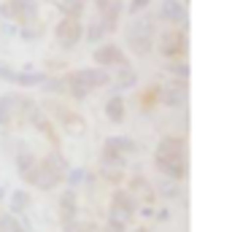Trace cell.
<instances>
[{
  "instance_id": "24",
  "label": "cell",
  "mask_w": 251,
  "mask_h": 232,
  "mask_svg": "<svg viewBox=\"0 0 251 232\" xmlns=\"http://www.w3.org/2000/svg\"><path fill=\"white\" fill-rule=\"evenodd\" d=\"M0 232H25L14 213H0Z\"/></svg>"
},
{
  "instance_id": "12",
  "label": "cell",
  "mask_w": 251,
  "mask_h": 232,
  "mask_svg": "<svg viewBox=\"0 0 251 232\" xmlns=\"http://www.w3.org/2000/svg\"><path fill=\"white\" fill-rule=\"evenodd\" d=\"M6 14L14 16V22H19V27H25L30 22H38V5L33 0H8Z\"/></svg>"
},
{
  "instance_id": "2",
  "label": "cell",
  "mask_w": 251,
  "mask_h": 232,
  "mask_svg": "<svg viewBox=\"0 0 251 232\" xmlns=\"http://www.w3.org/2000/svg\"><path fill=\"white\" fill-rule=\"evenodd\" d=\"M41 111H44L54 124H60L68 135H73V138H81V135L87 132V119H84L81 113H76L73 108L62 105V103L54 100V97H46L44 105H41Z\"/></svg>"
},
{
  "instance_id": "7",
  "label": "cell",
  "mask_w": 251,
  "mask_h": 232,
  "mask_svg": "<svg viewBox=\"0 0 251 232\" xmlns=\"http://www.w3.org/2000/svg\"><path fill=\"white\" fill-rule=\"evenodd\" d=\"M157 49H159V54L162 57H168V59H181V57H186V32L184 30H162L157 35Z\"/></svg>"
},
{
  "instance_id": "6",
  "label": "cell",
  "mask_w": 251,
  "mask_h": 232,
  "mask_svg": "<svg viewBox=\"0 0 251 232\" xmlns=\"http://www.w3.org/2000/svg\"><path fill=\"white\" fill-rule=\"evenodd\" d=\"M138 146L132 143L130 138H122V135H116V138H108L103 146V154H100V159H103L105 167H114V170H122V167L127 165V156L135 154Z\"/></svg>"
},
{
  "instance_id": "15",
  "label": "cell",
  "mask_w": 251,
  "mask_h": 232,
  "mask_svg": "<svg viewBox=\"0 0 251 232\" xmlns=\"http://www.w3.org/2000/svg\"><path fill=\"white\" fill-rule=\"evenodd\" d=\"M127 192H130V197L135 200V203H143V205H154V200H157V192L151 189L149 178H143V176H132Z\"/></svg>"
},
{
  "instance_id": "5",
  "label": "cell",
  "mask_w": 251,
  "mask_h": 232,
  "mask_svg": "<svg viewBox=\"0 0 251 232\" xmlns=\"http://www.w3.org/2000/svg\"><path fill=\"white\" fill-rule=\"evenodd\" d=\"M33 108V100L25 95H3L0 97V127H17L27 122V111Z\"/></svg>"
},
{
  "instance_id": "16",
  "label": "cell",
  "mask_w": 251,
  "mask_h": 232,
  "mask_svg": "<svg viewBox=\"0 0 251 232\" xmlns=\"http://www.w3.org/2000/svg\"><path fill=\"white\" fill-rule=\"evenodd\" d=\"M57 213H60V221L65 227L78 219V203H76V192H73V189H65V192H62L60 203H57Z\"/></svg>"
},
{
  "instance_id": "13",
  "label": "cell",
  "mask_w": 251,
  "mask_h": 232,
  "mask_svg": "<svg viewBox=\"0 0 251 232\" xmlns=\"http://www.w3.org/2000/svg\"><path fill=\"white\" fill-rule=\"evenodd\" d=\"M92 59L98 68H108V65H127V57L125 52H122V46H116V43H105V46H98L92 52Z\"/></svg>"
},
{
  "instance_id": "21",
  "label": "cell",
  "mask_w": 251,
  "mask_h": 232,
  "mask_svg": "<svg viewBox=\"0 0 251 232\" xmlns=\"http://www.w3.org/2000/svg\"><path fill=\"white\" fill-rule=\"evenodd\" d=\"M138 105H141V111H151L154 105H159V84L146 86L141 92V97H138Z\"/></svg>"
},
{
  "instance_id": "14",
  "label": "cell",
  "mask_w": 251,
  "mask_h": 232,
  "mask_svg": "<svg viewBox=\"0 0 251 232\" xmlns=\"http://www.w3.org/2000/svg\"><path fill=\"white\" fill-rule=\"evenodd\" d=\"M154 156H178V159H186V156H189V146H186V140L178 138V135H165L157 143Z\"/></svg>"
},
{
  "instance_id": "8",
  "label": "cell",
  "mask_w": 251,
  "mask_h": 232,
  "mask_svg": "<svg viewBox=\"0 0 251 232\" xmlns=\"http://www.w3.org/2000/svg\"><path fill=\"white\" fill-rule=\"evenodd\" d=\"M81 35H84V25L76 16H62L54 25V41L60 43V46H68V49L76 46V43L81 41Z\"/></svg>"
},
{
  "instance_id": "25",
  "label": "cell",
  "mask_w": 251,
  "mask_h": 232,
  "mask_svg": "<svg viewBox=\"0 0 251 232\" xmlns=\"http://www.w3.org/2000/svg\"><path fill=\"white\" fill-rule=\"evenodd\" d=\"M65 16H76V19H81L84 14V0H65Z\"/></svg>"
},
{
  "instance_id": "27",
  "label": "cell",
  "mask_w": 251,
  "mask_h": 232,
  "mask_svg": "<svg viewBox=\"0 0 251 232\" xmlns=\"http://www.w3.org/2000/svg\"><path fill=\"white\" fill-rule=\"evenodd\" d=\"M170 68H173V73L178 76V78H186V76H189V65H186L184 57H181V59H173V62H170Z\"/></svg>"
},
{
  "instance_id": "19",
  "label": "cell",
  "mask_w": 251,
  "mask_h": 232,
  "mask_svg": "<svg viewBox=\"0 0 251 232\" xmlns=\"http://www.w3.org/2000/svg\"><path fill=\"white\" fill-rule=\"evenodd\" d=\"M116 22H119V19H111V16L98 14V16L92 19V25L87 27V30H89V32H87V38H89L92 43H98V38H103V35H108V32H114V30H116Z\"/></svg>"
},
{
  "instance_id": "18",
  "label": "cell",
  "mask_w": 251,
  "mask_h": 232,
  "mask_svg": "<svg viewBox=\"0 0 251 232\" xmlns=\"http://www.w3.org/2000/svg\"><path fill=\"white\" fill-rule=\"evenodd\" d=\"M0 78L14 81V84H19V86H35V84H44L46 76L44 73H19V70L8 68V65H0Z\"/></svg>"
},
{
  "instance_id": "3",
  "label": "cell",
  "mask_w": 251,
  "mask_h": 232,
  "mask_svg": "<svg viewBox=\"0 0 251 232\" xmlns=\"http://www.w3.org/2000/svg\"><path fill=\"white\" fill-rule=\"evenodd\" d=\"M138 203L130 197L127 189H116L111 194V205H108V227L105 232H125L132 224V216H135Z\"/></svg>"
},
{
  "instance_id": "11",
  "label": "cell",
  "mask_w": 251,
  "mask_h": 232,
  "mask_svg": "<svg viewBox=\"0 0 251 232\" xmlns=\"http://www.w3.org/2000/svg\"><path fill=\"white\" fill-rule=\"evenodd\" d=\"M154 165L170 181H184L189 173V159H178V156H154Z\"/></svg>"
},
{
  "instance_id": "22",
  "label": "cell",
  "mask_w": 251,
  "mask_h": 232,
  "mask_svg": "<svg viewBox=\"0 0 251 232\" xmlns=\"http://www.w3.org/2000/svg\"><path fill=\"white\" fill-rule=\"evenodd\" d=\"M135 81H138V73L130 68V65H122V73L116 76V86L119 89H130V86H135Z\"/></svg>"
},
{
  "instance_id": "28",
  "label": "cell",
  "mask_w": 251,
  "mask_h": 232,
  "mask_svg": "<svg viewBox=\"0 0 251 232\" xmlns=\"http://www.w3.org/2000/svg\"><path fill=\"white\" fill-rule=\"evenodd\" d=\"M149 3H151V0H132V3H130V11H132V14H138V11H143Z\"/></svg>"
},
{
  "instance_id": "1",
  "label": "cell",
  "mask_w": 251,
  "mask_h": 232,
  "mask_svg": "<svg viewBox=\"0 0 251 232\" xmlns=\"http://www.w3.org/2000/svg\"><path fill=\"white\" fill-rule=\"evenodd\" d=\"M19 176L30 183V186L41 189V192H49V189L60 186L68 176V162L62 159L60 151H49L46 156H35V154H19L17 159Z\"/></svg>"
},
{
  "instance_id": "4",
  "label": "cell",
  "mask_w": 251,
  "mask_h": 232,
  "mask_svg": "<svg viewBox=\"0 0 251 232\" xmlns=\"http://www.w3.org/2000/svg\"><path fill=\"white\" fill-rule=\"evenodd\" d=\"M125 38H127V46H130L132 52L138 54V57H146V54H151V49H154V41H157V30H154V19H149V16H143V19H135V22H130V27H127Z\"/></svg>"
},
{
  "instance_id": "17",
  "label": "cell",
  "mask_w": 251,
  "mask_h": 232,
  "mask_svg": "<svg viewBox=\"0 0 251 232\" xmlns=\"http://www.w3.org/2000/svg\"><path fill=\"white\" fill-rule=\"evenodd\" d=\"M159 19L168 22V25H184L186 5L181 0H162V5H159Z\"/></svg>"
},
{
  "instance_id": "9",
  "label": "cell",
  "mask_w": 251,
  "mask_h": 232,
  "mask_svg": "<svg viewBox=\"0 0 251 232\" xmlns=\"http://www.w3.org/2000/svg\"><path fill=\"white\" fill-rule=\"evenodd\" d=\"M27 122L33 124V127L38 129V132L44 135L51 146H60V132H57V124L51 122L44 111H41V105H35V103H33V108L27 111Z\"/></svg>"
},
{
  "instance_id": "10",
  "label": "cell",
  "mask_w": 251,
  "mask_h": 232,
  "mask_svg": "<svg viewBox=\"0 0 251 232\" xmlns=\"http://www.w3.org/2000/svg\"><path fill=\"white\" fill-rule=\"evenodd\" d=\"M186 100H189V84H186L184 78H176V81H170V84L159 86V103H165V105L178 108V105H184Z\"/></svg>"
},
{
  "instance_id": "20",
  "label": "cell",
  "mask_w": 251,
  "mask_h": 232,
  "mask_svg": "<svg viewBox=\"0 0 251 232\" xmlns=\"http://www.w3.org/2000/svg\"><path fill=\"white\" fill-rule=\"evenodd\" d=\"M105 116H108L114 124H122V122H125V116H127L125 97H122V95H114V97H108V103H105Z\"/></svg>"
},
{
  "instance_id": "23",
  "label": "cell",
  "mask_w": 251,
  "mask_h": 232,
  "mask_svg": "<svg viewBox=\"0 0 251 232\" xmlns=\"http://www.w3.org/2000/svg\"><path fill=\"white\" fill-rule=\"evenodd\" d=\"M30 208V194L27 192H14L11 194V213H22V210Z\"/></svg>"
},
{
  "instance_id": "26",
  "label": "cell",
  "mask_w": 251,
  "mask_h": 232,
  "mask_svg": "<svg viewBox=\"0 0 251 232\" xmlns=\"http://www.w3.org/2000/svg\"><path fill=\"white\" fill-rule=\"evenodd\" d=\"M65 232H98V227L95 224H89V221H73V224H68L65 227Z\"/></svg>"
}]
</instances>
